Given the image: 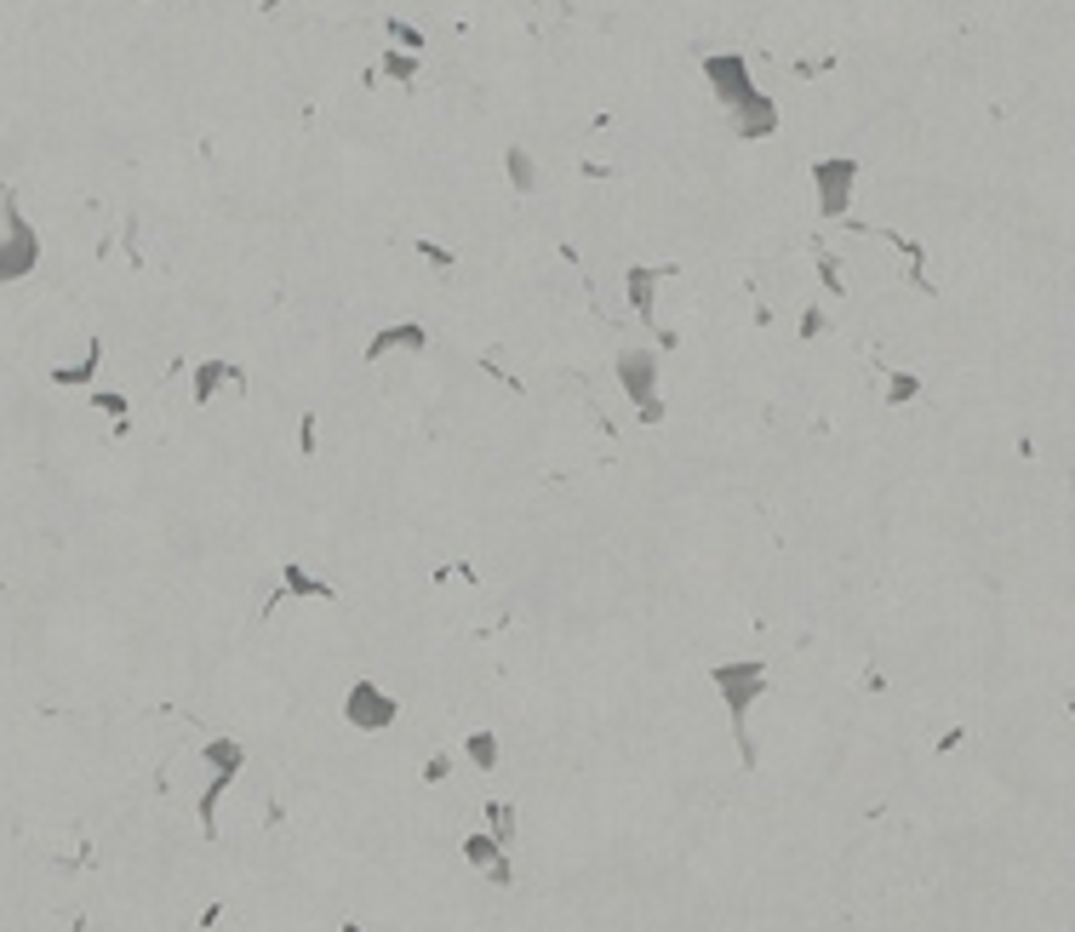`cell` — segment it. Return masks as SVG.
<instances>
[{"instance_id":"6da1fadb","label":"cell","mask_w":1075,"mask_h":932,"mask_svg":"<svg viewBox=\"0 0 1075 932\" xmlns=\"http://www.w3.org/2000/svg\"><path fill=\"white\" fill-rule=\"evenodd\" d=\"M710 681L721 692V703H727L733 715V744L744 755V767H756V738H749V710H756V698L767 692V664L761 659H744V664H715Z\"/></svg>"},{"instance_id":"7a4b0ae2","label":"cell","mask_w":1075,"mask_h":932,"mask_svg":"<svg viewBox=\"0 0 1075 932\" xmlns=\"http://www.w3.org/2000/svg\"><path fill=\"white\" fill-rule=\"evenodd\" d=\"M395 715H401V703H395L378 681H355L343 692V721L355 726V733H384V726H395Z\"/></svg>"},{"instance_id":"3957f363","label":"cell","mask_w":1075,"mask_h":932,"mask_svg":"<svg viewBox=\"0 0 1075 932\" xmlns=\"http://www.w3.org/2000/svg\"><path fill=\"white\" fill-rule=\"evenodd\" d=\"M813 184H818V212L841 218L846 200H853V184H858V161H846V155L818 161V166H813Z\"/></svg>"},{"instance_id":"277c9868","label":"cell","mask_w":1075,"mask_h":932,"mask_svg":"<svg viewBox=\"0 0 1075 932\" xmlns=\"http://www.w3.org/2000/svg\"><path fill=\"white\" fill-rule=\"evenodd\" d=\"M464 859H469V870H481L492 887H515V864H510V847H498L487 829H469L464 836Z\"/></svg>"},{"instance_id":"5b68a950","label":"cell","mask_w":1075,"mask_h":932,"mask_svg":"<svg viewBox=\"0 0 1075 932\" xmlns=\"http://www.w3.org/2000/svg\"><path fill=\"white\" fill-rule=\"evenodd\" d=\"M30 269H35V235L17 212H7V230H0V281H17Z\"/></svg>"},{"instance_id":"8992f818","label":"cell","mask_w":1075,"mask_h":932,"mask_svg":"<svg viewBox=\"0 0 1075 932\" xmlns=\"http://www.w3.org/2000/svg\"><path fill=\"white\" fill-rule=\"evenodd\" d=\"M618 377H623V389H630L635 407L658 400V361H653V349H630V356H618Z\"/></svg>"},{"instance_id":"52a82bcc","label":"cell","mask_w":1075,"mask_h":932,"mask_svg":"<svg viewBox=\"0 0 1075 932\" xmlns=\"http://www.w3.org/2000/svg\"><path fill=\"white\" fill-rule=\"evenodd\" d=\"M704 74H710V86H715V97L721 104H744L749 92H756V81H749V69H744V58H710L704 63Z\"/></svg>"},{"instance_id":"ba28073f","label":"cell","mask_w":1075,"mask_h":932,"mask_svg":"<svg viewBox=\"0 0 1075 932\" xmlns=\"http://www.w3.org/2000/svg\"><path fill=\"white\" fill-rule=\"evenodd\" d=\"M733 126L744 138H767L772 126H779V109H772V97H761V92H749L744 104L733 109Z\"/></svg>"},{"instance_id":"9c48e42d","label":"cell","mask_w":1075,"mask_h":932,"mask_svg":"<svg viewBox=\"0 0 1075 932\" xmlns=\"http://www.w3.org/2000/svg\"><path fill=\"white\" fill-rule=\"evenodd\" d=\"M281 590H287V595H304V601H332V584H327V578H315L309 567H297V561H287Z\"/></svg>"},{"instance_id":"30bf717a","label":"cell","mask_w":1075,"mask_h":932,"mask_svg":"<svg viewBox=\"0 0 1075 932\" xmlns=\"http://www.w3.org/2000/svg\"><path fill=\"white\" fill-rule=\"evenodd\" d=\"M201 761H207L212 772H235V778H241L246 749H241V738H207V744H201Z\"/></svg>"},{"instance_id":"8fae6325","label":"cell","mask_w":1075,"mask_h":932,"mask_svg":"<svg viewBox=\"0 0 1075 932\" xmlns=\"http://www.w3.org/2000/svg\"><path fill=\"white\" fill-rule=\"evenodd\" d=\"M423 343H430V338H423V326H389V333H378V338H372V349H366V356L378 361L384 349H423Z\"/></svg>"},{"instance_id":"7c38bea8","label":"cell","mask_w":1075,"mask_h":932,"mask_svg":"<svg viewBox=\"0 0 1075 932\" xmlns=\"http://www.w3.org/2000/svg\"><path fill=\"white\" fill-rule=\"evenodd\" d=\"M464 755H469V767L492 772V767H498V733H487V726H481V733H469V738H464Z\"/></svg>"},{"instance_id":"4fadbf2b","label":"cell","mask_w":1075,"mask_h":932,"mask_svg":"<svg viewBox=\"0 0 1075 932\" xmlns=\"http://www.w3.org/2000/svg\"><path fill=\"white\" fill-rule=\"evenodd\" d=\"M487 818H492L487 836H492L498 847H515V807H510V801H487Z\"/></svg>"},{"instance_id":"5bb4252c","label":"cell","mask_w":1075,"mask_h":932,"mask_svg":"<svg viewBox=\"0 0 1075 932\" xmlns=\"http://www.w3.org/2000/svg\"><path fill=\"white\" fill-rule=\"evenodd\" d=\"M241 366H223V361H207V366H195V400H212V389L223 384V377H235Z\"/></svg>"},{"instance_id":"9a60e30c","label":"cell","mask_w":1075,"mask_h":932,"mask_svg":"<svg viewBox=\"0 0 1075 932\" xmlns=\"http://www.w3.org/2000/svg\"><path fill=\"white\" fill-rule=\"evenodd\" d=\"M915 395H921V377L915 372H892L887 377V400H892V407H910Z\"/></svg>"},{"instance_id":"2e32d148","label":"cell","mask_w":1075,"mask_h":932,"mask_svg":"<svg viewBox=\"0 0 1075 932\" xmlns=\"http://www.w3.org/2000/svg\"><path fill=\"white\" fill-rule=\"evenodd\" d=\"M92 366H97V343H92V356H86V361H74V366H58L52 377H58V384H86V377H92Z\"/></svg>"},{"instance_id":"e0dca14e","label":"cell","mask_w":1075,"mask_h":932,"mask_svg":"<svg viewBox=\"0 0 1075 932\" xmlns=\"http://www.w3.org/2000/svg\"><path fill=\"white\" fill-rule=\"evenodd\" d=\"M510 178H515V189H533V161H527V149H510Z\"/></svg>"},{"instance_id":"ac0fdd59","label":"cell","mask_w":1075,"mask_h":932,"mask_svg":"<svg viewBox=\"0 0 1075 932\" xmlns=\"http://www.w3.org/2000/svg\"><path fill=\"white\" fill-rule=\"evenodd\" d=\"M630 298H635V310H653V275H646V269L630 275Z\"/></svg>"},{"instance_id":"d6986e66","label":"cell","mask_w":1075,"mask_h":932,"mask_svg":"<svg viewBox=\"0 0 1075 932\" xmlns=\"http://www.w3.org/2000/svg\"><path fill=\"white\" fill-rule=\"evenodd\" d=\"M446 772H453V755H430L423 761V784H446Z\"/></svg>"},{"instance_id":"ffe728a7","label":"cell","mask_w":1075,"mask_h":932,"mask_svg":"<svg viewBox=\"0 0 1075 932\" xmlns=\"http://www.w3.org/2000/svg\"><path fill=\"white\" fill-rule=\"evenodd\" d=\"M97 400V407H104V412H115V418H127V400H120V395H92Z\"/></svg>"},{"instance_id":"44dd1931","label":"cell","mask_w":1075,"mask_h":932,"mask_svg":"<svg viewBox=\"0 0 1075 932\" xmlns=\"http://www.w3.org/2000/svg\"><path fill=\"white\" fill-rule=\"evenodd\" d=\"M297 446H304V452H315V418H304V423H297Z\"/></svg>"},{"instance_id":"7402d4cb","label":"cell","mask_w":1075,"mask_h":932,"mask_svg":"<svg viewBox=\"0 0 1075 932\" xmlns=\"http://www.w3.org/2000/svg\"><path fill=\"white\" fill-rule=\"evenodd\" d=\"M641 412V423H658L664 418V400H646V407H635Z\"/></svg>"},{"instance_id":"603a6c76","label":"cell","mask_w":1075,"mask_h":932,"mask_svg":"<svg viewBox=\"0 0 1075 932\" xmlns=\"http://www.w3.org/2000/svg\"><path fill=\"white\" fill-rule=\"evenodd\" d=\"M802 333H807V338H818V333H823V310H813V315L802 321Z\"/></svg>"},{"instance_id":"cb8c5ba5","label":"cell","mask_w":1075,"mask_h":932,"mask_svg":"<svg viewBox=\"0 0 1075 932\" xmlns=\"http://www.w3.org/2000/svg\"><path fill=\"white\" fill-rule=\"evenodd\" d=\"M343 932H366V927H361V921H343Z\"/></svg>"},{"instance_id":"d4e9b609","label":"cell","mask_w":1075,"mask_h":932,"mask_svg":"<svg viewBox=\"0 0 1075 932\" xmlns=\"http://www.w3.org/2000/svg\"><path fill=\"white\" fill-rule=\"evenodd\" d=\"M1064 715H1070V721H1075V698H1064Z\"/></svg>"}]
</instances>
